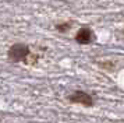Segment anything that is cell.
Returning <instances> with one entry per match:
<instances>
[{"label": "cell", "instance_id": "1", "mask_svg": "<svg viewBox=\"0 0 124 123\" xmlns=\"http://www.w3.org/2000/svg\"><path fill=\"white\" fill-rule=\"evenodd\" d=\"M31 55V48L27 44L23 42H17L13 44L8 50H7V60L11 63H20V62H27V59Z\"/></svg>", "mask_w": 124, "mask_h": 123}, {"label": "cell", "instance_id": "2", "mask_svg": "<svg viewBox=\"0 0 124 123\" xmlns=\"http://www.w3.org/2000/svg\"><path fill=\"white\" fill-rule=\"evenodd\" d=\"M67 99L71 102V104H79V105L84 106H93V97L91 94H88L86 91H82V89H77V91H73L71 94L67 97Z\"/></svg>", "mask_w": 124, "mask_h": 123}, {"label": "cell", "instance_id": "3", "mask_svg": "<svg viewBox=\"0 0 124 123\" xmlns=\"http://www.w3.org/2000/svg\"><path fill=\"white\" fill-rule=\"evenodd\" d=\"M95 41V32L88 27H82L75 34V42L79 45H89Z\"/></svg>", "mask_w": 124, "mask_h": 123}, {"label": "cell", "instance_id": "4", "mask_svg": "<svg viewBox=\"0 0 124 123\" xmlns=\"http://www.w3.org/2000/svg\"><path fill=\"white\" fill-rule=\"evenodd\" d=\"M71 22H60V24H56V31H59L60 34H64V32H67L68 29L71 28Z\"/></svg>", "mask_w": 124, "mask_h": 123}]
</instances>
